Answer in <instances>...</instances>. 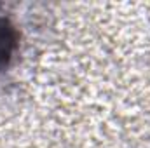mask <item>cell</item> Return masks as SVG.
I'll return each mask as SVG.
<instances>
[{"instance_id": "cell-1", "label": "cell", "mask_w": 150, "mask_h": 148, "mask_svg": "<svg viewBox=\"0 0 150 148\" xmlns=\"http://www.w3.org/2000/svg\"><path fill=\"white\" fill-rule=\"evenodd\" d=\"M12 37H11V28L7 26L5 19L0 18V59H5L11 52Z\"/></svg>"}]
</instances>
